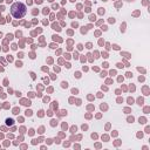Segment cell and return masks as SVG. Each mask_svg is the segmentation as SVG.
Masks as SVG:
<instances>
[{"label":"cell","instance_id":"6da1fadb","mask_svg":"<svg viewBox=\"0 0 150 150\" xmlns=\"http://www.w3.org/2000/svg\"><path fill=\"white\" fill-rule=\"evenodd\" d=\"M27 12V8H26V5L22 4V2H14L12 6H11V14L15 18V19H21L25 16Z\"/></svg>","mask_w":150,"mask_h":150},{"label":"cell","instance_id":"7a4b0ae2","mask_svg":"<svg viewBox=\"0 0 150 150\" xmlns=\"http://www.w3.org/2000/svg\"><path fill=\"white\" fill-rule=\"evenodd\" d=\"M7 123H8V124H12V123H13V121H12V120H7Z\"/></svg>","mask_w":150,"mask_h":150},{"label":"cell","instance_id":"3957f363","mask_svg":"<svg viewBox=\"0 0 150 150\" xmlns=\"http://www.w3.org/2000/svg\"><path fill=\"white\" fill-rule=\"evenodd\" d=\"M41 1H42V0H36V2H39V4H40Z\"/></svg>","mask_w":150,"mask_h":150}]
</instances>
